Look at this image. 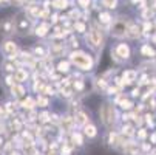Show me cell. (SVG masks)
Returning <instances> with one entry per match:
<instances>
[{"label": "cell", "mask_w": 156, "mask_h": 155, "mask_svg": "<svg viewBox=\"0 0 156 155\" xmlns=\"http://www.w3.org/2000/svg\"><path fill=\"white\" fill-rule=\"evenodd\" d=\"M70 61L76 65L79 70H83V72H90V70L94 67L93 57H91L90 54H87V53H82V51H74V53H71Z\"/></svg>", "instance_id": "obj_1"}, {"label": "cell", "mask_w": 156, "mask_h": 155, "mask_svg": "<svg viewBox=\"0 0 156 155\" xmlns=\"http://www.w3.org/2000/svg\"><path fill=\"white\" fill-rule=\"evenodd\" d=\"M99 116H101V121L104 123L105 127H111L115 123H116V110L111 104H102L101 109H99Z\"/></svg>", "instance_id": "obj_2"}, {"label": "cell", "mask_w": 156, "mask_h": 155, "mask_svg": "<svg viewBox=\"0 0 156 155\" xmlns=\"http://www.w3.org/2000/svg\"><path fill=\"white\" fill-rule=\"evenodd\" d=\"M14 25H16V31L20 34H28L33 28L31 25V19L27 14H19L14 17Z\"/></svg>", "instance_id": "obj_3"}, {"label": "cell", "mask_w": 156, "mask_h": 155, "mask_svg": "<svg viewBox=\"0 0 156 155\" xmlns=\"http://www.w3.org/2000/svg\"><path fill=\"white\" fill-rule=\"evenodd\" d=\"M87 42L90 43V47H91V48H96V50L101 48V47H102V42H104L101 30H98V28H91V31L88 33V36H87Z\"/></svg>", "instance_id": "obj_4"}, {"label": "cell", "mask_w": 156, "mask_h": 155, "mask_svg": "<svg viewBox=\"0 0 156 155\" xmlns=\"http://www.w3.org/2000/svg\"><path fill=\"white\" fill-rule=\"evenodd\" d=\"M127 30H128L127 22L122 20V19H116V20L113 22V25H111V34H113L115 37H122V36H125V34H127Z\"/></svg>", "instance_id": "obj_5"}, {"label": "cell", "mask_w": 156, "mask_h": 155, "mask_svg": "<svg viewBox=\"0 0 156 155\" xmlns=\"http://www.w3.org/2000/svg\"><path fill=\"white\" fill-rule=\"evenodd\" d=\"M16 30V25H14V19L12 17H8V19H3L0 22V34L3 36H9L12 34Z\"/></svg>", "instance_id": "obj_6"}, {"label": "cell", "mask_w": 156, "mask_h": 155, "mask_svg": "<svg viewBox=\"0 0 156 155\" xmlns=\"http://www.w3.org/2000/svg\"><path fill=\"white\" fill-rule=\"evenodd\" d=\"M115 56H119L121 61H125L130 57V47L127 43H119V45L115 48Z\"/></svg>", "instance_id": "obj_7"}, {"label": "cell", "mask_w": 156, "mask_h": 155, "mask_svg": "<svg viewBox=\"0 0 156 155\" xmlns=\"http://www.w3.org/2000/svg\"><path fill=\"white\" fill-rule=\"evenodd\" d=\"M2 50H3V53H5L9 59H12V57L16 56V53H17V45H16L14 42H11V40H6V42H3Z\"/></svg>", "instance_id": "obj_8"}, {"label": "cell", "mask_w": 156, "mask_h": 155, "mask_svg": "<svg viewBox=\"0 0 156 155\" xmlns=\"http://www.w3.org/2000/svg\"><path fill=\"white\" fill-rule=\"evenodd\" d=\"M73 120H74V124H76V126H83V127H85V126L88 124V118H87V115H85L83 112H77Z\"/></svg>", "instance_id": "obj_9"}, {"label": "cell", "mask_w": 156, "mask_h": 155, "mask_svg": "<svg viewBox=\"0 0 156 155\" xmlns=\"http://www.w3.org/2000/svg\"><path fill=\"white\" fill-rule=\"evenodd\" d=\"M83 134L88 137V138H94L96 135H98V130H96V126H93V124H90L88 123L85 127H83Z\"/></svg>", "instance_id": "obj_10"}, {"label": "cell", "mask_w": 156, "mask_h": 155, "mask_svg": "<svg viewBox=\"0 0 156 155\" xmlns=\"http://www.w3.org/2000/svg\"><path fill=\"white\" fill-rule=\"evenodd\" d=\"M14 79H16L17 82H23V81L28 79V73H27L25 70H22V68H17V70L14 72Z\"/></svg>", "instance_id": "obj_11"}, {"label": "cell", "mask_w": 156, "mask_h": 155, "mask_svg": "<svg viewBox=\"0 0 156 155\" xmlns=\"http://www.w3.org/2000/svg\"><path fill=\"white\" fill-rule=\"evenodd\" d=\"M11 92H12L14 96L20 98V96H23V95H25V87H23V85H20V84H16V85L11 87Z\"/></svg>", "instance_id": "obj_12"}, {"label": "cell", "mask_w": 156, "mask_h": 155, "mask_svg": "<svg viewBox=\"0 0 156 155\" xmlns=\"http://www.w3.org/2000/svg\"><path fill=\"white\" fill-rule=\"evenodd\" d=\"M141 53L144 54V56H147V57H154L156 56V51L148 45V43H144L142 45V48H141Z\"/></svg>", "instance_id": "obj_13"}, {"label": "cell", "mask_w": 156, "mask_h": 155, "mask_svg": "<svg viewBox=\"0 0 156 155\" xmlns=\"http://www.w3.org/2000/svg\"><path fill=\"white\" fill-rule=\"evenodd\" d=\"M127 36L128 37H131V39H135V37H138L139 36V27L138 25H130L128 27V30H127Z\"/></svg>", "instance_id": "obj_14"}, {"label": "cell", "mask_w": 156, "mask_h": 155, "mask_svg": "<svg viewBox=\"0 0 156 155\" xmlns=\"http://www.w3.org/2000/svg\"><path fill=\"white\" fill-rule=\"evenodd\" d=\"M136 76H138V73H136L135 70H128V72H125V73H124V79H125L127 82L135 81V79H136Z\"/></svg>", "instance_id": "obj_15"}, {"label": "cell", "mask_w": 156, "mask_h": 155, "mask_svg": "<svg viewBox=\"0 0 156 155\" xmlns=\"http://www.w3.org/2000/svg\"><path fill=\"white\" fill-rule=\"evenodd\" d=\"M57 70L60 72V73H66V72H70V62H59V65H57Z\"/></svg>", "instance_id": "obj_16"}, {"label": "cell", "mask_w": 156, "mask_h": 155, "mask_svg": "<svg viewBox=\"0 0 156 155\" xmlns=\"http://www.w3.org/2000/svg\"><path fill=\"white\" fill-rule=\"evenodd\" d=\"M48 30H50L48 24H42L40 27H37V31H36V34H37V36H45V34L48 33Z\"/></svg>", "instance_id": "obj_17"}, {"label": "cell", "mask_w": 156, "mask_h": 155, "mask_svg": "<svg viewBox=\"0 0 156 155\" xmlns=\"http://www.w3.org/2000/svg\"><path fill=\"white\" fill-rule=\"evenodd\" d=\"M104 6H107L108 9H115L118 6V0H102Z\"/></svg>", "instance_id": "obj_18"}, {"label": "cell", "mask_w": 156, "mask_h": 155, "mask_svg": "<svg viewBox=\"0 0 156 155\" xmlns=\"http://www.w3.org/2000/svg\"><path fill=\"white\" fill-rule=\"evenodd\" d=\"M71 141H73L76 146H82V144H83V140H82V135H80V134H73V135H71Z\"/></svg>", "instance_id": "obj_19"}, {"label": "cell", "mask_w": 156, "mask_h": 155, "mask_svg": "<svg viewBox=\"0 0 156 155\" xmlns=\"http://www.w3.org/2000/svg\"><path fill=\"white\" fill-rule=\"evenodd\" d=\"M36 104H37L39 107H47V105L50 104V99H48V98H45V96H39V98H37V101H36Z\"/></svg>", "instance_id": "obj_20"}, {"label": "cell", "mask_w": 156, "mask_h": 155, "mask_svg": "<svg viewBox=\"0 0 156 155\" xmlns=\"http://www.w3.org/2000/svg\"><path fill=\"white\" fill-rule=\"evenodd\" d=\"M99 20L102 22V24H110V22H111V16L108 13H101L99 14Z\"/></svg>", "instance_id": "obj_21"}, {"label": "cell", "mask_w": 156, "mask_h": 155, "mask_svg": "<svg viewBox=\"0 0 156 155\" xmlns=\"http://www.w3.org/2000/svg\"><path fill=\"white\" fill-rule=\"evenodd\" d=\"M34 104H36V102H34L31 98H27L23 102H22V107H23V109H33V107H34Z\"/></svg>", "instance_id": "obj_22"}, {"label": "cell", "mask_w": 156, "mask_h": 155, "mask_svg": "<svg viewBox=\"0 0 156 155\" xmlns=\"http://www.w3.org/2000/svg\"><path fill=\"white\" fill-rule=\"evenodd\" d=\"M74 30H77V33H85L87 27H85L83 22H76V24H74Z\"/></svg>", "instance_id": "obj_23"}, {"label": "cell", "mask_w": 156, "mask_h": 155, "mask_svg": "<svg viewBox=\"0 0 156 155\" xmlns=\"http://www.w3.org/2000/svg\"><path fill=\"white\" fill-rule=\"evenodd\" d=\"M119 104H121V107H122L124 110H130V109L133 107V104H131L130 101H127V99H122V101H121Z\"/></svg>", "instance_id": "obj_24"}, {"label": "cell", "mask_w": 156, "mask_h": 155, "mask_svg": "<svg viewBox=\"0 0 156 155\" xmlns=\"http://www.w3.org/2000/svg\"><path fill=\"white\" fill-rule=\"evenodd\" d=\"M34 56H40V57H45L47 54H45V51H43V48H39V47H36L34 48Z\"/></svg>", "instance_id": "obj_25"}, {"label": "cell", "mask_w": 156, "mask_h": 155, "mask_svg": "<svg viewBox=\"0 0 156 155\" xmlns=\"http://www.w3.org/2000/svg\"><path fill=\"white\" fill-rule=\"evenodd\" d=\"M51 50H53V53H54V54H60V53L63 51V45H53V48H51Z\"/></svg>", "instance_id": "obj_26"}, {"label": "cell", "mask_w": 156, "mask_h": 155, "mask_svg": "<svg viewBox=\"0 0 156 155\" xmlns=\"http://www.w3.org/2000/svg\"><path fill=\"white\" fill-rule=\"evenodd\" d=\"M54 5L56 8H66V0H56Z\"/></svg>", "instance_id": "obj_27"}, {"label": "cell", "mask_w": 156, "mask_h": 155, "mask_svg": "<svg viewBox=\"0 0 156 155\" xmlns=\"http://www.w3.org/2000/svg\"><path fill=\"white\" fill-rule=\"evenodd\" d=\"M3 65H5V68H6L8 72H14V62H11V61H6Z\"/></svg>", "instance_id": "obj_28"}, {"label": "cell", "mask_w": 156, "mask_h": 155, "mask_svg": "<svg viewBox=\"0 0 156 155\" xmlns=\"http://www.w3.org/2000/svg\"><path fill=\"white\" fill-rule=\"evenodd\" d=\"M74 88L80 92L82 88H83V81H76V82H74Z\"/></svg>", "instance_id": "obj_29"}, {"label": "cell", "mask_w": 156, "mask_h": 155, "mask_svg": "<svg viewBox=\"0 0 156 155\" xmlns=\"http://www.w3.org/2000/svg\"><path fill=\"white\" fill-rule=\"evenodd\" d=\"M96 84H98V87H99V88H105V87H107V82H105L104 79H98V82H96Z\"/></svg>", "instance_id": "obj_30"}, {"label": "cell", "mask_w": 156, "mask_h": 155, "mask_svg": "<svg viewBox=\"0 0 156 155\" xmlns=\"http://www.w3.org/2000/svg\"><path fill=\"white\" fill-rule=\"evenodd\" d=\"M70 152H71V147H68V146L62 147V155H70Z\"/></svg>", "instance_id": "obj_31"}, {"label": "cell", "mask_w": 156, "mask_h": 155, "mask_svg": "<svg viewBox=\"0 0 156 155\" xmlns=\"http://www.w3.org/2000/svg\"><path fill=\"white\" fill-rule=\"evenodd\" d=\"M88 3H90V0H79V5H80V6H83V8H85Z\"/></svg>", "instance_id": "obj_32"}, {"label": "cell", "mask_w": 156, "mask_h": 155, "mask_svg": "<svg viewBox=\"0 0 156 155\" xmlns=\"http://www.w3.org/2000/svg\"><path fill=\"white\" fill-rule=\"evenodd\" d=\"M145 135H147V134L144 132V129H141V130H139V138H145Z\"/></svg>", "instance_id": "obj_33"}, {"label": "cell", "mask_w": 156, "mask_h": 155, "mask_svg": "<svg viewBox=\"0 0 156 155\" xmlns=\"http://www.w3.org/2000/svg\"><path fill=\"white\" fill-rule=\"evenodd\" d=\"M139 95V88H135V90H133V96H138Z\"/></svg>", "instance_id": "obj_34"}, {"label": "cell", "mask_w": 156, "mask_h": 155, "mask_svg": "<svg viewBox=\"0 0 156 155\" xmlns=\"http://www.w3.org/2000/svg\"><path fill=\"white\" fill-rule=\"evenodd\" d=\"M2 115H3V110H2V107H0V118H2Z\"/></svg>", "instance_id": "obj_35"}, {"label": "cell", "mask_w": 156, "mask_h": 155, "mask_svg": "<svg viewBox=\"0 0 156 155\" xmlns=\"http://www.w3.org/2000/svg\"><path fill=\"white\" fill-rule=\"evenodd\" d=\"M11 155H19V153H17V152H12V153H11Z\"/></svg>", "instance_id": "obj_36"}, {"label": "cell", "mask_w": 156, "mask_h": 155, "mask_svg": "<svg viewBox=\"0 0 156 155\" xmlns=\"http://www.w3.org/2000/svg\"><path fill=\"white\" fill-rule=\"evenodd\" d=\"M0 144H2V140H0Z\"/></svg>", "instance_id": "obj_37"}, {"label": "cell", "mask_w": 156, "mask_h": 155, "mask_svg": "<svg viewBox=\"0 0 156 155\" xmlns=\"http://www.w3.org/2000/svg\"><path fill=\"white\" fill-rule=\"evenodd\" d=\"M0 3H2V0H0Z\"/></svg>", "instance_id": "obj_38"}]
</instances>
